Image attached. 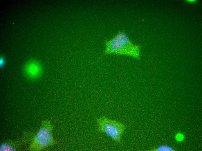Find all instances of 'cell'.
<instances>
[{"label":"cell","mask_w":202,"mask_h":151,"mask_svg":"<svg viewBox=\"0 0 202 151\" xmlns=\"http://www.w3.org/2000/svg\"><path fill=\"white\" fill-rule=\"evenodd\" d=\"M103 53L105 55H125L139 59L140 47L134 44L125 32L121 31L105 42Z\"/></svg>","instance_id":"6da1fadb"},{"label":"cell","mask_w":202,"mask_h":151,"mask_svg":"<svg viewBox=\"0 0 202 151\" xmlns=\"http://www.w3.org/2000/svg\"><path fill=\"white\" fill-rule=\"evenodd\" d=\"M53 128L49 120H43L39 130L30 143L29 150L40 151L54 145L55 142L52 134Z\"/></svg>","instance_id":"7a4b0ae2"},{"label":"cell","mask_w":202,"mask_h":151,"mask_svg":"<svg viewBox=\"0 0 202 151\" xmlns=\"http://www.w3.org/2000/svg\"><path fill=\"white\" fill-rule=\"evenodd\" d=\"M98 130L106 134L114 141L120 142L125 126L121 123L103 116L97 120Z\"/></svg>","instance_id":"3957f363"},{"label":"cell","mask_w":202,"mask_h":151,"mask_svg":"<svg viewBox=\"0 0 202 151\" xmlns=\"http://www.w3.org/2000/svg\"><path fill=\"white\" fill-rule=\"evenodd\" d=\"M24 69L27 77L32 79L38 78L42 71V67L41 64L35 60L28 62L25 65Z\"/></svg>","instance_id":"277c9868"},{"label":"cell","mask_w":202,"mask_h":151,"mask_svg":"<svg viewBox=\"0 0 202 151\" xmlns=\"http://www.w3.org/2000/svg\"><path fill=\"white\" fill-rule=\"evenodd\" d=\"M24 141H6L2 143L0 146V151H15L19 150Z\"/></svg>","instance_id":"5b68a950"},{"label":"cell","mask_w":202,"mask_h":151,"mask_svg":"<svg viewBox=\"0 0 202 151\" xmlns=\"http://www.w3.org/2000/svg\"><path fill=\"white\" fill-rule=\"evenodd\" d=\"M153 150L157 151H173L174 149L172 147L167 145H162L158 147Z\"/></svg>","instance_id":"8992f818"},{"label":"cell","mask_w":202,"mask_h":151,"mask_svg":"<svg viewBox=\"0 0 202 151\" xmlns=\"http://www.w3.org/2000/svg\"><path fill=\"white\" fill-rule=\"evenodd\" d=\"M184 136L182 133H178L175 135L176 140L179 142L183 141L184 139Z\"/></svg>","instance_id":"52a82bcc"},{"label":"cell","mask_w":202,"mask_h":151,"mask_svg":"<svg viewBox=\"0 0 202 151\" xmlns=\"http://www.w3.org/2000/svg\"><path fill=\"white\" fill-rule=\"evenodd\" d=\"M0 60V64H1V65L2 66V65H3L4 64V59L3 57H1Z\"/></svg>","instance_id":"ba28073f"},{"label":"cell","mask_w":202,"mask_h":151,"mask_svg":"<svg viewBox=\"0 0 202 151\" xmlns=\"http://www.w3.org/2000/svg\"><path fill=\"white\" fill-rule=\"evenodd\" d=\"M187 2L190 3H194L195 2V1L194 0H187Z\"/></svg>","instance_id":"9c48e42d"}]
</instances>
